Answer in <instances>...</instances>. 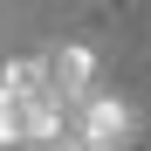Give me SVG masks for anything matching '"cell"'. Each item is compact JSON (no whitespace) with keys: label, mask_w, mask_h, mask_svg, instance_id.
I'll return each instance as SVG.
<instances>
[{"label":"cell","mask_w":151,"mask_h":151,"mask_svg":"<svg viewBox=\"0 0 151 151\" xmlns=\"http://www.w3.org/2000/svg\"><path fill=\"white\" fill-rule=\"evenodd\" d=\"M55 151H89V144H83V137H69V144H55Z\"/></svg>","instance_id":"4"},{"label":"cell","mask_w":151,"mask_h":151,"mask_svg":"<svg viewBox=\"0 0 151 151\" xmlns=\"http://www.w3.org/2000/svg\"><path fill=\"white\" fill-rule=\"evenodd\" d=\"M48 83H55L62 110H76V103L96 89V48H83V41H62L55 55H48Z\"/></svg>","instance_id":"3"},{"label":"cell","mask_w":151,"mask_h":151,"mask_svg":"<svg viewBox=\"0 0 151 151\" xmlns=\"http://www.w3.org/2000/svg\"><path fill=\"white\" fill-rule=\"evenodd\" d=\"M62 137V96L48 83V55H21L0 69V151H28Z\"/></svg>","instance_id":"1"},{"label":"cell","mask_w":151,"mask_h":151,"mask_svg":"<svg viewBox=\"0 0 151 151\" xmlns=\"http://www.w3.org/2000/svg\"><path fill=\"white\" fill-rule=\"evenodd\" d=\"M131 131H137V117H131V103H124V96L89 89L83 103L69 110V137H83L89 151H124V144H131Z\"/></svg>","instance_id":"2"}]
</instances>
